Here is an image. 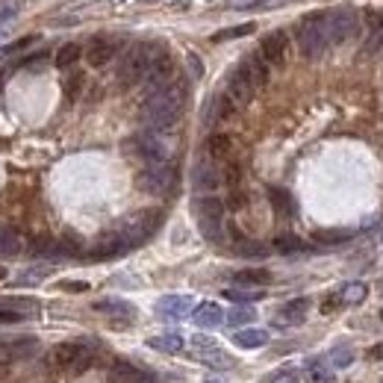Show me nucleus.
Listing matches in <instances>:
<instances>
[{
  "label": "nucleus",
  "instance_id": "nucleus-16",
  "mask_svg": "<svg viewBox=\"0 0 383 383\" xmlns=\"http://www.w3.org/2000/svg\"><path fill=\"white\" fill-rule=\"evenodd\" d=\"M242 71L248 74V80L254 83V89H263L266 83H269V63L259 53H251V56H245L242 59V65H239Z\"/></svg>",
  "mask_w": 383,
  "mask_h": 383
},
{
  "label": "nucleus",
  "instance_id": "nucleus-21",
  "mask_svg": "<svg viewBox=\"0 0 383 383\" xmlns=\"http://www.w3.org/2000/svg\"><path fill=\"white\" fill-rule=\"evenodd\" d=\"M351 236H354V230H348V227H325V230L313 233V242L315 245H345Z\"/></svg>",
  "mask_w": 383,
  "mask_h": 383
},
{
  "label": "nucleus",
  "instance_id": "nucleus-22",
  "mask_svg": "<svg viewBox=\"0 0 383 383\" xmlns=\"http://www.w3.org/2000/svg\"><path fill=\"white\" fill-rule=\"evenodd\" d=\"M109 380L112 383H151L136 366H130V362H115L112 372H109Z\"/></svg>",
  "mask_w": 383,
  "mask_h": 383
},
{
  "label": "nucleus",
  "instance_id": "nucleus-36",
  "mask_svg": "<svg viewBox=\"0 0 383 383\" xmlns=\"http://www.w3.org/2000/svg\"><path fill=\"white\" fill-rule=\"evenodd\" d=\"M366 295H369L366 284H348L345 289H342V301H345V304H362Z\"/></svg>",
  "mask_w": 383,
  "mask_h": 383
},
{
  "label": "nucleus",
  "instance_id": "nucleus-46",
  "mask_svg": "<svg viewBox=\"0 0 383 383\" xmlns=\"http://www.w3.org/2000/svg\"><path fill=\"white\" fill-rule=\"evenodd\" d=\"M15 12H18L15 4H0V24L9 21V18H15Z\"/></svg>",
  "mask_w": 383,
  "mask_h": 383
},
{
  "label": "nucleus",
  "instance_id": "nucleus-17",
  "mask_svg": "<svg viewBox=\"0 0 383 383\" xmlns=\"http://www.w3.org/2000/svg\"><path fill=\"white\" fill-rule=\"evenodd\" d=\"M130 248L121 242L115 233H109L107 239H100L97 245L92 248V254H89V259H115V257H124Z\"/></svg>",
  "mask_w": 383,
  "mask_h": 383
},
{
  "label": "nucleus",
  "instance_id": "nucleus-40",
  "mask_svg": "<svg viewBox=\"0 0 383 383\" xmlns=\"http://www.w3.org/2000/svg\"><path fill=\"white\" fill-rule=\"evenodd\" d=\"M286 4V0H242V4H236L239 9H269V6H280Z\"/></svg>",
  "mask_w": 383,
  "mask_h": 383
},
{
  "label": "nucleus",
  "instance_id": "nucleus-25",
  "mask_svg": "<svg viewBox=\"0 0 383 383\" xmlns=\"http://www.w3.org/2000/svg\"><path fill=\"white\" fill-rule=\"evenodd\" d=\"M236 284L239 286H269L271 284V274L266 269H245V271H236Z\"/></svg>",
  "mask_w": 383,
  "mask_h": 383
},
{
  "label": "nucleus",
  "instance_id": "nucleus-15",
  "mask_svg": "<svg viewBox=\"0 0 383 383\" xmlns=\"http://www.w3.org/2000/svg\"><path fill=\"white\" fill-rule=\"evenodd\" d=\"M156 313L163 315V318H183L192 313V298L189 295H166L163 301L156 304Z\"/></svg>",
  "mask_w": 383,
  "mask_h": 383
},
{
  "label": "nucleus",
  "instance_id": "nucleus-1",
  "mask_svg": "<svg viewBox=\"0 0 383 383\" xmlns=\"http://www.w3.org/2000/svg\"><path fill=\"white\" fill-rule=\"evenodd\" d=\"M183 104H186V80H171L168 86H163L159 92H151L145 107H142V121L151 133H168L180 115H183Z\"/></svg>",
  "mask_w": 383,
  "mask_h": 383
},
{
  "label": "nucleus",
  "instance_id": "nucleus-3",
  "mask_svg": "<svg viewBox=\"0 0 383 383\" xmlns=\"http://www.w3.org/2000/svg\"><path fill=\"white\" fill-rule=\"evenodd\" d=\"M159 48H163V45H156V42L133 45L124 56H121V63H118V83L124 89L142 83V80L148 77V68H151V63H153V56H156Z\"/></svg>",
  "mask_w": 383,
  "mask_h": 383
},
{
  "label": "nucleus",
  "instance_id": "nucleus-11",
  "mask_svg": "<svg viewBox=\"0 0 383 383\" xmlns=\"http://www.w3.org/2000/svg\"><path fill=\"white\" fill-rule=\"evenodd\" d=\"M192 354L200 360V362H207V366H215V369H221V366H230V357L221 351V345L212 339V336H204V333H198V336H192Z\"/></svg>",
  "mask_w": 383,
  "mask_h": 383
},
{
  "label": "nucleus",
  "instance_id": "nucleus-26",
  "mask_svg": "<svg viewBox=\"0 0 383 383\" xmlns=\"http://www.w3.org/2000/svg\"><path fill=\"white\" fill-rule=\"evenodd\" d=\"M148 345L156 348V351H163V354H180V351H183V336H180V333L153 336V339H148Z\"/></svg>",
  "mask_w": 383,
  "mask_h": 383
},
{
  "label": "nucleus",
  "instance_id": "nucleus-7",
  "mask_svg": "<svg viewBox=\"0 0 383 383\" xmlns=\"http://www.w3.org/2000/svg\"><path fill=\"white\" fill-rule=\"evenodd\" d=\"M136 183L148 195H168L177 186V168L168 163V159L166 163H151L142 174L136 177Z\"/></svg>",
  "mask_w": 383,
  "mask_h": 383
},
{
  "label": "nucleus",
  "instance_id": "nucleus-45",
  "mask_svg": "<svg viewBox=\"0 0 383 383\" xmlns=\"http://www.w3.org/2000/svg\"><path fill=\"white\" fill-rule=\"evenodd\" d=\"M15 321H21V313L0 307V325H15Z\"/></svg>",
  "mask_w": 383,
  "mask_h": 383
},
{
  "label": "nucleus",
  "instance_id": "nucleus-18",
  "mask_svg": "<svg viewBox=\"0 0 383 383\" xmlns=\"http://www.w3.org/2000/svg\"><path fill=\"white\" fill-rule=\"evenodd\" d=\"M192 318L198 328H218L221 321H225V313H221V307L212 304V301H204V304H198L192 310Z\"/></svg>",
  "mask_w": 383,
  "mask_h": 383
},
{
  "label": "nucleus",
  "instance_id": "nucleus-35",
  "mask_svg": "<svg viewBox=\"0 0 383 383\" xmlns=\"http://www.w3.org/2000/svg\"><path fill=\"white\" fill-rule=\"evenodd\" d=\"M225 318H227V325L242 328V325H251V321H257V313H254L251 307H236V310H230Z\"/></svg>",
  "mask_w": 383,
  "mask_h": 383
},
{
  "label": "nucleus",
  "instance_id": "nucleus-2",
  "mask_svg": "<svg viewBox=\"0 0 383 383\" xmlns=\"http://www.w3.org/2000/svg\"><path fill=\"white\" fill-rule=\"evenodd\" d=\"M298 48L307 59H321L325 50L330 48V36H328V12H310L298 21Z\"/></svg>",
  "mask_w": 383,
  "mask_h": 383
},
{
  "label": "nucleus",
  "instance_id": "nucleus-48",
  "mask_svg": "<svg viewBox=\"0 0 383 383\" xmlns=\"http://www.w3.org/2000/svg\"><path fill=\"white\" fill-rule=\"evenodd\" d=\"M369 357H372V360H383V342H380V345H374V348L369 351Z\"/></svg>",
  "mask_w": 383,
  "mask_h": 383
},
{
  "label": "nucleus",
  "instance_id": "nucleus-5",
  "mask_svg": "<svg viewBox=\"0 0 383 383\" xmlns=\"http://www.w3.org/2000/svg\"><path fill=\"white\" fill-rule=\"evenodd\" d=\"M195 215L200 233H204L210 242H221L225 239V200L215 195H204L195 200Z\"/></svg>",
  "mask_w": 383,
  "mask_h": 383
},
{
  "label": "nucleus",
  "instance_id": "nucleus-10",
  "mask_svg": "<svg viewBox=\"0 0 383 383\" xmlns=\"http://www.w3.org/2000/svg\"><path fill=\"white\" fill-rule=\"evenodd\" d=\"M357 33V12L354 9H333L328 12V36H330V48L342 45L345 38Z\"/></svg>",
  "mask_w": 383,
  "mask_h": 383
},
{
  "label": "nucleus",
  "instance_id": "nucleus-14",
  "mask_svg": "<svg viewBox=\"0 0 383 383\" xmlns=\"http://www.w3.org/2000/svg\"><path fill=\"white\" fill-rule=\"evenodd\" d=\"M286 50H289V36L284 30L269 33L263 38V45H259V56H263L269 65H277V68L286 63Z\"/></svg>",
  "mask_w": 383,
  "mask_h": 383
},
{
  "label": "nucleus",
  "instance_id": "nucleus-20",
  "mask_svg": "<svg viewBox=\"0 0 383 383\" xmlns=\"http://www.w3.org/2000/svg\"><path fill=\"white\" fill-rule=\"evenodd\" d=\"M95 310L97 313H109V315H118V318H133L136 315V307L127 304L121 298H104V301H95Z\"/></svg>",
  "mask_w": 383,
  "mask_h": 383
},
{
  "label": "nucleus",
  "instance_id": "nucleus-34",
  "mask_svg": "<svg viewBox=\"0 0 383 383\" xmlns=\"http://www.w3.org/2000/svg\"><path fill=\"white\" fill-rule=\"evenodd\" d=\"M328 362H330L333 369H348L351 362H354V351H351L348 345H339V348H333V351H330Z\"/></svg>",
  "mask_w": 383,
  "mask_h": 383
},
{
  "label": "nucleus",
  "instance_id": "nucleus-42",
  "mask_svg": "<svg viewBox=\"0 0 383 383\" xmlns=\"http://www.w3.org/2000/svg\"><path fill=\"white\" fill-rule=\"evenodd\" d=\"M225 298L236 301V304H245V301H257V298H259V292H239V289H227V292H225Z\"/></svg>",
  "mask_w": 383,
  "mask_h": 383
},
{
  "label": "nucleus",
  "instance_id": "nucleus-12",
  "mask_svg": "<svg viewBox=\"0 0 383 383\" xmlns=\"http://www.w3.org/2000/svg\"><path fill=\"white\" fill-rule=\"evenodd\" d=\"M118 48H121L118 38H112V36H95L92 42H89V48H86V63L92 68H104L107 63H112V56L118 53Z\"/></svg>",
  "mask_w": 383,
  "mask_h": 383
},
{
  "label": "nucleus",
  "instance_id": "nucleus-33",
  "mask_svg": "<svg viewBox=\"0 0 383 383\" xmlns=\"http://www.w3.org/2000/svg\"><path fill=\"white\" fill-rule=\"evenodd\" d=\"M236 254L248 257V259H263L269 254V248L259 245V242H254V239H236Z\"/></svg>",
  "mask_w": 383,
  "mask_h": 383
},
{
  "label": "nucleus",
  "instance_id": "nucleus-6",
  "mask_svg": "<svg viewBox=\"0 0 383 383\" xmlns=\"http://www.w3.org/2000/svg\"><path fill=\"white\" fill-rule=\"evenodd\" d=\"M50 366L56 369H74V372H86L95 362V348L86 342H63L50 351Z\"/></svg>",
  "mask_w": 383,
  "mask_h": 383
},
{
  "label": "nucleus",
  "instance_id": "nucleus-49",
  "mask_svg": "<svg viewBox=\"0 0 383 383\" xmlns=\"http://www.w3.org/2000/svg\"><path fill=\"white\" fill-rule=\"evenodd\" d=\"M6 277V269H0V280H4Z\"/></svg>",
  "mask_w": 383,
  "mask_h": 383
},
{
  "label": "nucleus",
  "instance_id": "nucleus-30",
  "mask_svg": "<svg viewBox=\"0 0 383 383\" xmlns=\"http://www.w3.org/2000/svg\"><path fill=\"white\" fill-rule=\"evenodd\" d=\"M274 251L277 254H301V251H307V245L301 242L298 236H292V233H280V236H274Z\"/></svg>",
  "mask_w": 383,
  "mask_h": 383
},
{
  "label": "nucleus",
  "instance_id": "nucleus-41",
  "mask_svg": "<svg viewBox=\"0 0 383 383\" xmlns=\"http://www.w3.org/2000/svg\"><path fill=\"white\" fill-rule=\"evenodd\" d=\"M225 180H227V186H230V189H242V171H239V166H236V163H230V166H227Z\"/></svg>",
  "mask_w": 383,
  "mask_h": 383
},
{
  "label": "nucleus",
  "instance_id": "nucleus-13",
  "mask_svg": "<svg viewBox=\"0 0 383 383\" xmlns=\"http://www.w3.org/2000/svg\"><path fill=\"white\" fill-rule=\"evenodd\" d=\"M254 83L248 80V74L242 71V68H236V71H230V77H227V97H230V104L239 109V107H248L251 100H254Z\"/></svg>",
  "mask_w": 383,
  "mask_h": 383
},
{
  "label": "nucleus",
  "instance_id": "nucleus-31",
  "mask_svg": "<svg viewBox=\"0 0 383 383\" xmlns=\"http://www.w3.org/2000/svg\"><path fill=\"white\" fill-rule=\"evenodd\" d=\"M83 56V48L80 45H74V42H68V45H63L56 50V56H53V63H56V68H71L77 59Z\"/></svg>",
  "mask_w": 383,
  "mask_h": 383
},
{
  "label": "nucleus",
  "instance_id": "nucleus-19",
  "mask_svg": "<svg viewBox=\"0 0 383 383\" xmlns=\"http://www.w3.org/2000/svg\"><path fill=\"white\" fill-rule=\"evenodd\" d=\"M269 200H271V207H274V212H277L280 218H292V215L298 212V207H295V198H292L286 189H277V186H271V189H269Z\"/></svg>",
  "mask_w": 383,
  "mask_h": 383
},
{
  "label": "nucleus",
  "instance_id": "nucleus-23",
  "mask_svg": "<svg viewBox=\"0 0 383 383\" xmlns=\"http://www.w3.org/2000/svg\"><path fill=\"white\" fill-rule=\"evenodd\" d=\"M307 310H310V301L307 298H295V301H289V304L280 307V321H286V325H298V321H304Z\"/></svg>",
  "mask_w": 383,
  "mask_h": 383
},
{
  "label": "nucleus",
  "instance_id": "nucleus-27",
  "mask_svg": "<svg viewBox=\"0 0 383 383\" xmlns=\"http://www.w3.org/2000/svg\"><path fill=\"white\" fill-rule=\"evenodd\" d=\"M207 151H210L212 159H225V156H230V151H233L230 136H227V133H212V136H210V142H207Z\"/></svg>",
  "mask_w": 383,
  "mask_h": 383
},
{
  "label": "nucleus",
  "instance_id": "nucleus-4",
  "mask_svg": "<svg viewBox=\"0 0 383 383\" xmlns=\"http://www.w3.org/2000/svg\"><path fill=\"white\" fill-rule=\"evenodd\" d=\"M159 221H163V212L159 210H139V212H133V215H127L124 221H121L115 236L124 242L127 248H139L142 242H148L156 233Z\"/></svg>",
  "mask_w": 383,
  "mask_h": 383
},
{
  "label": "nucleus",
  "instance_id": "nucleus-37",
  "mask_svg": "<svg viewBox=\"0 0 383 383\" xmlns=\"http://www.w3.org/2000/svg\"><path fill=\"white\" fill-rule=\"evenodd\" d=\"M254 30H257L254 24H239V27H230V30L215 33V36H212V42H227V38H242V36H248V33H254Z\"/></svg>",
  "mask_w": 383,
  "mask_h": 383
},
{
  "label": "nucleus",
  "instance_id": "nucleus-50",
  "mask_svg": "<svg viewBox=\"0 0 383 383\" xmlns=\"http://www.w3.org/2000/svg\"><path fill=\"white\" fill-rule=\"evenodd\" d=\"M207 383H221V380H207Z\"/></svg>",
  "mask_w": 383,
  "mask_h": 383
},
{
  "label": "nucleus",
  "instance_id": "nucleus-8",
  "mask_svg": "<svg viewBox=\"0 0 383 383\" xmlns=\"http://www.w3.org/2000/svg\"><path fill=\"white\" fill-rule=\"evenodd\" d=\"M124 153L127 156H136V159H145V163H166V148L156 142L153 133H139V136H130L124 142Z\"/></svg>",
  "mask_w": 383,
  "mask_h": 383
},
{
  "label": "nucleus",
  "instance_id": "nucleus-47",
  "mask_svg": "<svg viewBox=\"0 0 383 383\" xmlns=\"http://www.w3.org/2000/svg\"><path fill=\"white\" fill-rule=\"evenodd\" d=\"M339 307V301L336 298H330V301H325V304H321V313H333Z\"/></svg>",
  "mask_w": 383,
  "mask_h": 383
},
{
  "label": "nucleus",
  "instance_id": "nucleus-39",
  "mask_svg": "<svg viewBox=\"0 0 383 383\" xmlns=\"http://www.w3.org/2000/svg\"><path fill=\"white\" fill-rule=\"evenodd\" d=\"M12 366H15V357L9 351V342H0V377H4Z\"/></svg>",
  "mask_w": 383,
  "mask_h": 383
},
{
  "label": "nucleus",
  "instance_id": "nucleus-52",
  "mask_svg": "<svg viewBox=\"0 0 383 383\" xmlns=\"http://www.w3.org/2000/svg\"><path fill=\"white\" fill-rule=\"evenodd\" d=\"M380 383H383V377H380Z\"/></svg>",
  "mask_w": 383,
  "mask_h": 383
},
{
  "label": "nucleus",
  "instance_id": "nucleus-43",
  "mask_svg": "<svg viewBox=\"0 0 383 383\" xmlns=\"http://www.w3.org/2000/svg\"><path fill=\"white\" fill-rule=\"evenodd\" d=\"M33 42H36V36H24V38H18V42H12V45H9V48H6L4 53H6V56H9V53H18V50H24V48H30Z\"/></svg>",
  "mask_w": 383,
  "mask_h": 383
},
{
  "label": "nucleus",
  "instance_id": "nucleus-28",
  "mask_svg": "<svg viewBox=\"0 0 383 383\" xmlns=\"http://www.w3.org/2000/svg\"><path fill=\"white\" fill-rule=\"evenodd\" d=\"M21 251V236L12 227H0V257H15Z\"/></svg>",
  "mask_w": 383,
  "mask_h": 383
},
{
  "label": "nucleus",
  "instance_id": "nucleus-24",
  "mask_svg": "<svg viewBox=\"0 0 383 383\" xmlns=\"http://www.w3.org/2000/svg\"><path fill=\"white\" fill-rule=\"evenodd\" d=\"M233 342H236L239 348L254 351V348H263V345H266L269 333H266V330H257V328H248V330H239V333L233 336Z\"/></svg>",
  "mask_w": 383,
  "mask_h": 383
},
{
  "label": "nucleus",
  "instance_id": "nucleus-32",
  "mask_svg": "<svg viewBox=\"0 0 383 383\" xmlns=\"http://www.w3.org/2000/svg\"><path fill=\"white\" fill-rule=\"evenodd\" d=\"M9 351H12L15 362H18V360H27V357H33V354L38 351V342H36L33 336H21V339L9 342Z\"/></svg>",
  "mask_w": 383,
  "mask_h": 383
},
{
  "label": "nucleus",
  "instance_id": "nucleus-9",
  "mask_svg": "<svg viewBox=\"0 0 383 383\" xmlns=\"http://www.w3.org/2000/svg\"><path fill=\"white\" fill-rule=\"evenodd\" d=\"M171 80H177V71H174V59L166 48H159L156 56H153V63L148 68V77H145V83L151 86V92H159L163 86H168Z\"/></svg>",
  "mask_w": 383,
  "mask_h": 383
},
{
  "label": "nucleus",
  "instance_id": "nucleus-38",
  "mask_svg": "<svg viewBox=\"0 0 383 383\" xmlns=\"http://www.w3.org/2000/svg\"><path fill=\"white\" fill-rule=\"evenodd\" d=\"M83 86H86V77H83V74H71V77L65 80V97H68V100H77L80 92H83Z\"/></svg>",
  "mask_w": 383,
  "mask_h": 383
},
{
  "label": "nucleus",
  "instance_id": "nucleus-44",
  "mask_svg": "<svg viewBox=\"0 0 383 383\" xmlns=\"http://www.w3.org/2000/svg\"><path fill=\"white\" fill-rule=\"evenodd\" d=\"M59 289H65V292H89V284H83V280H63Z\"/></svg>",
  "mask_w": 383,
  "mask_h": 383
},
{
  "label": "nucleus",
  "instance_id": "nucleus-29",
  "mask_svg": "<svg viewBox=\"0 0 383 383\" xmlns=\"http://www.w3.org/2000/svg\"><path fill=\"white\" fill-rule=\"evenodd\" d=\"M218 171L212 168V166H207V163H200L198 168H195V189H200V192H204V189H215L218 186Z\"/></svg>",
  "mask_w": 383,
  "mask_h": 383
},
{
  "label": "nucleus",
  "instance_id": "nucleus-51",
  "mask_svg": "<svg viewBox=\"0 0 383 383\" xmlns=\"http://www.w3.org/2000/svg\"><path fill=\"white\" fill-rule=\"evenodd\" d=\"M380 318H383V313H380Z\"/></svg>",
  "mask_w": 383,
  "mask_h": 383
}]
</instances>
